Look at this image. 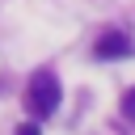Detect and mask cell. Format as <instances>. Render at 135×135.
Listing matches in <instances>:
<instances>
[{
  "label": "cell",
  "instance_id": "obj_1",
  "mask_svg": "<svg viewBox=\"0 0 135 135\" xmlns=\"http://www.w3.org/2000/svg\"><path fill=\"white\" fill-rule=\"evenodd\" d=\"M25 110L34 118H51L59 110V76L51 68H42V72L30 76V84H25Z\"/></svg>",
  "mask_w": 135,
  "mask_h": 135
},
{
  "label": "cell",
  "instance_id": "obj_4",
  "mask_svg": "<svg viewBox=\"0 0 135 135\" xmlns=\"http://www.w3.org/2000/svg\"><path fill=\"white\" fill-rule=\"evenodd\" d=\"M17 135H42V131H38V122H21V127H17Z\"/></svg>",
  "mask_w": 135,
  "mask_h": 135
},
{
  "label": "cell",
  "instance_id": "obj_3",
  "mask_svg": "<svg viewBox=\"0 0 135 135\" xmlns=\"http://www.w3.org/2000/svg\"><path fill=\"white\" fill-rule=\"evenodd\" d=\"M122 118L135 127V89H127V97H122Z\"/></svg>",
  "mask_w": 135,
  "mask_h": 135
},
{
  "label": "cell",
  "instance_id": "obj_2",
  "mask_svg": "<svg viewBox=\"0 0 135 135\" xmlns=\"http://www.w3.org/2000/svg\"><path fill=\"white\" fill-rule=\"evenodd\" d=\"M131 51H135V42H131L122 30L101 34V38H97V46H93V55H97V59H122V55H131Z\"/></svg>",
  "mask_w": 135,
  "mask_h": 135
}]
</instances>
